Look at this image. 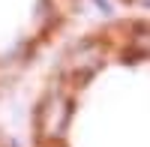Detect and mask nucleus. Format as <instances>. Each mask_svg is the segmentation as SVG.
Returning a JSON list of instances; mask_svg holds the SVG:
<instances>
[{
  "mask_svg": "<svg viewBox=\"0 0 150 147\" xmlns=\"http://www.w3.org/2000/svg\"><path fill=\"white\" fill-rule=\"evenodd\" d=\"M66 114H69L66 102L63 99H51V102L42 108V126H45V132H57L60 126H63Z\"/></svg>",
  "mask_w": 150,
  "mask_h": 147,
  "instance_id": "nucleus-1",
  "label": "nucleus"
},
{
  "mask_svg": "<svg viewBox=\"0 0 150 147\" xmlns=\"http://www.w3.org/2000/svg\"><path fill=\"white\" fill-rule=\"evenodd\" d=\"M99 63H102V48H99L96 42L84 45V48H78V51L72 54V66L81 69V72H90V69H96Z\"/></svg>",
  "mask_w": 150,
  "mask_h": 147,
  "instance_id": "nucleus-2",
  "label": "nucleus"
},
{
  "mask_svg": "<svg viewBox=\"0 0 150 147\" xmlns=\"http://www.w3.org/2000/svg\"><path fill=\"white\" fill-rule=\"evenodd\" d=\"M135 48H138L141 54H150V33H138L135 36Z\"/></svg>",
  "mask_w": 150,
  "mask_h": 147,
  "instance_id": "nucleus-3",
  "label": "nucleus"
}]
</instances>
